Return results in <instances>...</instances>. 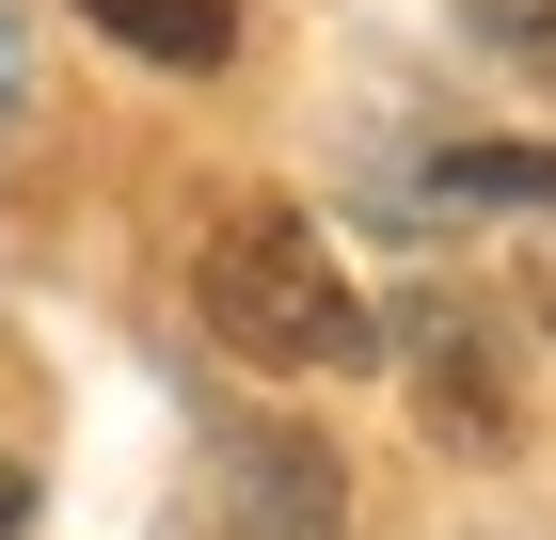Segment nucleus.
Listing matches in <instances>:
<instances>
[{
  "label": "nucleus",
  "instance_id": "nucleus-1",
  "mask_svg": "<svg viewBox=\"0 0 556 540\" xmlns=\"http://www.w3.org/2000/svg\"><path fill=\"white\" fill-rule=\"evenodd\" d=\"M207 334L239 350V366H382V318L350 302L334 239L302 208H239L207 239Z\"/></svg>",
  "mask_w": 556,
  "mask_h": 540
},
{
  "label": "nucleus",
  "instance_id": "nucleus-2",
  "mask_svg": "<svg viewBox=\"0 0 556 540\" xmlns=\"http://www.w3.org/2000/svg\"><path fill=\"white\" fill-rule=\"evenodd\" d=\"M223 477H239V540H334V508H350L318 429H239Z\"/></svg>",
  "mask_w": 556,
  "mask_h": 540
},
{
  "label": "nucleus",
  "instance_id": "nucleus-3",
  "mask_svg": "<svg viewBox=\"0 0 556 540\" xmlns=\"http://www.w3.org/2000/svg\"><path fill=\"white\" fill-rule=\"evenodd\" d=\"M80 16H96L112 48H143V64H191V80L239 64V0H80Z\"/></svg>",
  "mask_w": 556,
  "mask_h": 540
},
{
  "label": "nucleus",
  "instance_id": "nucleus-4",
  "mask_svg": "<svg viewBox=\"0 0 556 540\" xmlns=\"http://www.w3.org/2000/svg\"><path fill=\"white\" fill-rule=\"evenodd\" d=\"M445 191H477V208H556V143H445Z\"/></svg>",
  "mask_w": 556,
  "mask_h": 540
},
{
  "label": "nucleus",
  "instance_id": "nucleus-6",
  "mask_svg": "<svg viewBox=\"0 0 556 540\" xmlns=\"http://www.w3.org/2000/svg\"><path fill=\"white\" fill-rule=\"evenodd\" d=\"M16 525H33V461H0V540H16Z\"/></svg>",
  "mask_w": 556,
  "mask_h": 540
},
{
  "label": "nucleus",
  "instance_id": "nucleus-5",
  "mask_svg": "<svg viewBox=\"0 0 556 540\" xmlns=\"http://www.w3.org/2000/svg\"><path fill=\"white\" fill-rule=\"evenodd\" d=\"M477 16H493V33H509L525 64H556V0H477Z\"/></svg>",
  "mask_w": 556,
  "mask_h": 540
},
{
  "label": "nucleus",
  "instance_id": "nucleus-7",
  "mask_svg": "<svg viewBox=\"0 0 556 540\" xmlns=\"http://www.w3.org/2000/svg\"><path fill=\"white\" fill-rule=\"evenodd\" d=\"M541 318H556V287H541Z\"/></svg>",
  "mask_w": 556,
  "mask_h": 540
}]
</instances>
